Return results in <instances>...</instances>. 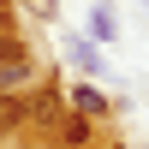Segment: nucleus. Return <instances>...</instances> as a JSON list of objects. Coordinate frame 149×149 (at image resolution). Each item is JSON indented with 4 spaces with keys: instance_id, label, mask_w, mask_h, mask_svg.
<instances>
[{
    "instance_id": "nucleus-2",
    "label": "nucleus",
    "mask_w": 149,
    "mask_h": 149,
    "mask_svg": "<svg viewBox=\"0 0 149 149\" xmlns=\"http://www.w3.org/2000/svg\"><path fill=\"white\" fill-rule=\"evenodd\" d=\"M30 12H36V18H54V12H60V0H30Z\"/></svg>"
},
{
    "instance_id": "nucleus-1",
    "label": "nucleus",
    "mask_w": 149,
    "mask_h": 149,
    "mask_svg": "<svg viewBox=\"0 0 149 149\" xmlns=\"http://www.w3.org/2000/svg\"><path fill=\"white\" fill-rule=\"evenodd\" d=\"M90 30H95V42H107V36H113V12L95 6V12H90Z\"/></svg>"
},
{
    "instance_id": "nucleus-3",
    "label": "nucleus",
    "mask_w": 149,
    "mask_h": 149,
    "mask_svg": "<svg viewBox=\"0 0 149 149\" xmlns=\"http://www.w3.org/2000/svg\"><path fill=\"white\" fill-rule=\"evenodd\" d=\"M12 54H24L18 42H6V36H0V60H12Z\"/></svg>"
}]
</instances>
